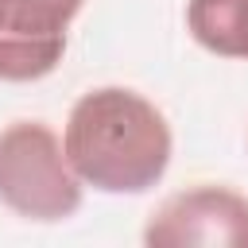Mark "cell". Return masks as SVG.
Listing matches in <instances>:
<instances>
[{
	"label": "cell",
	"instance_id": "6da1fadb",
	"mask_svg": "<svg viewBox=\"0 0 248 248\" xmlns=\"http://www.w3.org/2000/svg\"><path fill=\"white\" fill-rule=\"evenodd\" d=\"M62 147L81 182L105 194H143L170 163L167 116L136 89L105 85L74 101Z\"/></svg>",
	"mask_w": 248,
	"mask_h": 248
},
{
	"label": "cell",
	"instance_id": "7a4b0ae2",
	"mask_svg": "<svg viewBox=\"0 0 248 248\" xmlns=\"http://www.w3.org/2000/svg\"><path fill=\"white\" fill-rule=\"evenodd\" d=\"M0 202L27 221H62L81 205V178L62 140L43 120L0 132Z\"/></svg>",
	"mask_w": 248,
	"mask_h": 248
},
{
	"label": "cell",
	"instance_id": "3957f363",
	"mask_svg": "<svg viewBox=\"0 0 248 248\" xmlns=\"http://www.w3.org/2000/svg\"><path fill=\"white\" fill-rule=\"evenodd\" d=\"M143 240L155 248H248V198L225 186L178 190L151 213Z\"/></svg>",
	"mask_w": 248,
	"mask_h": 248
},
{
	"label": "cell",
	"instance_id": "277c9868",
	"mask_svg": "<svg viewBox=\"0 0 248 248\" xmlns=\"http://www.w3.org/2000/svg\"><path fill=\"white\" fill-rule=\"evenodd\" d=\"M85 0H8L0 35V81H39L66 50V27Z\"/></svg>",
	"mask_w": 248,
	"mask_h": 248
},
{
	"label": "cell",
	"instance_id": "5b68a950",
	"mask_svg": "<svg viewBox=\"0 0 248 248\" xmlns=\"http://www.w3.org/2000/svg\"><path fill=\"white\" fill-rule=\"evenodd\" d=\"M186 27L205 50L248 62V0H190Z\"/></svg>",
	"mask_w": 248,
	"mask_h": 248
},
{
	"label": "cell",
	"instance_id": "8992f818",
	"mask_svg": "<svg viewBox=\"0 0 248 248\" xmlns=\"http://www.w3.org/2000/svg\"><path fill=\"white\" fill-rule=\"evenodd\" d=\"M4 27H8V0H0V35H4Z\"/></svg>",
	"mask_w": 248,
	"mask_h": 248
}]
</instances>
